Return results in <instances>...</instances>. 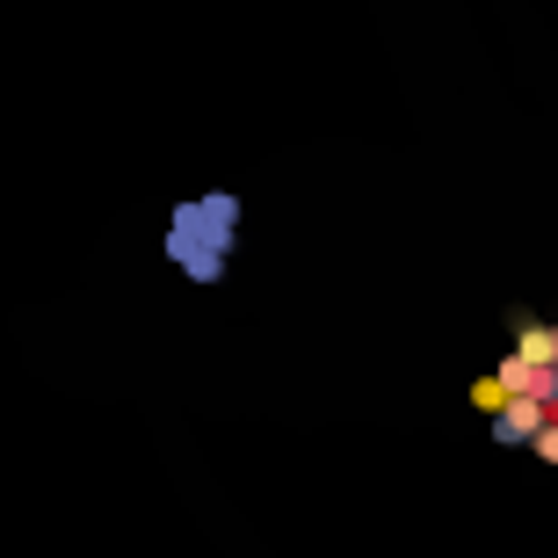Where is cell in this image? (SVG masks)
Segmentation results:
<instances>
[{"label":"cell","instance_id":"obj_1","mask_svg":"<svg viewBox=\"0 0 558 558\" xmlns=\"http://www.w3.org/2000/svg\"><path fill=\"white\" fill-rule=\"evenodd\" d=\"M478 407L494 414V435L515 450L544 457L558 472V327H530L500 371L478 385Z\"/></svg>","mask_w":558,"mask_h":558}]
</instances>
